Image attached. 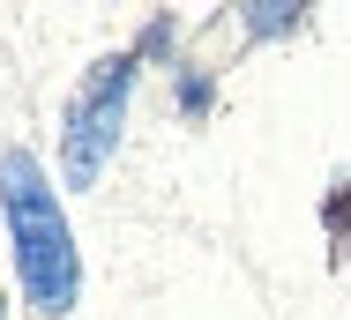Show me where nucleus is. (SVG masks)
<instances>
[{
	"label": "nucleus",
	"instance_id": "obj_5",
	"mask_svg": "<svg viewBox=\"0 0 351 320\" xmlns=\"http://www.w3.org/2000/svg\"><path fill=\"white\" fill-rule=\"evenodd\" d=\"M210 105H217L210 67H180V112H187V120H210Z\"/></svg>",
	"mask_w": 351,
	"mask_h": 320
},
{
	"label": "nucleus",
	"instance_id": "obj_3",
	"mask_svg": "<svg viewBox=\"0 0 351 320\" xmlns=\"http://www.w3.org/2000/svg\"><path fill=\"white\" fill-rule=\"evenodd\" d=\"M239 30L247 38H291V30H306V8H291V0H254V8H239Z\"/></svg>",
	"mask_w": 351,
	"mask_h": 320
},
{
	"label": "nucleus",
	"instance_id": "obj_6",
	"mask_svg": "<svg viewBox=\"0 0 351 320\" xmlns=\"http://www.w3.org/2000/svg\"><path fill=\"white\" fill-rule=\"evenodd\" d=\"M172 38H180V23H172V15H157V23L135 38V53H142V60H157V53H172Z\"/></svg>",
	"mask_w": 351,
	"mask_h": 320
},
{
	"label": "nucleus",
	"instance_id": "obj_7",
	"mask_svg": "<svg viewBox=\"0 0 351 320\" xmlns=\"http://www.w3.org/2000/svg\"><path fill=\"white\" fill-rule=\"evenodd\" d=\"M0 320H8V298H0Z\"/></svg>",
	"mask_w": 351,
	"mask_h": 320
},
{
	"label": "nucleus",
	"instance_id": "obj_2",
	"mask_svg": "<svg viewBox=\"0 0 351 320\" xmlns=\"http://www.w3.org/2000/svg\"><path fill=\"white\" fill-rule=\"evenodd\" d=\"M142 53H105V60L82 67V82L68 90V112H60V172L68 187H97L112 149H120V127H128V97H135Z\"/></svg>",
	"mask_w": 351,
	"mask_h": 320
},
{
	"label": "nucleus",
	"instance_id": "obj_1",
	"mask_svg": "<svg viewBox=\"0 0 351 320\" xmlns=\"http://www.w3.org/2000/svg\"><path fill=\"white\" fill-rule=\"evenodd\" d=\"M0 216H8V246H15V276H23V298L45 320L75 313L82 298V254H75L68 209L45 179V164L30 149H0Z\"/></svg>",
	"mask_w": 351,
	"mask_h": 320
},
{
	"label": "nucleus",
	"instance_id": "obj_4",
	"mask_svg": "<svg viewBox=\"0 0 351 320\" xmlns=\"http://www.w3.org/2000/svg\"><path fill=\"white\" fill-rule=\"evenodd\" d=\"M322 239H329V261H351V172L322 194Z\"/></svg>",
	"mask_w": 351,
	"mask_h": 320
}]
</instances>
